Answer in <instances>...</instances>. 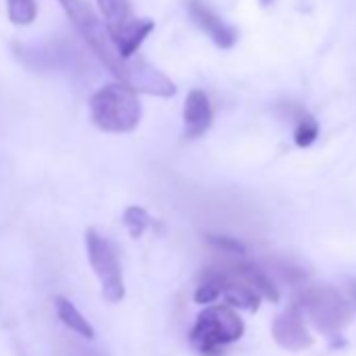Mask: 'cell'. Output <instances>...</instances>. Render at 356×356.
<instances>
[{
  "label": "cell",
  "mask_w": 356,
  "mask_h": 356,
  "mask_svg": "<svg viewBox=\"0 0 356 356\" xmlns=\"http://www.w3.org/2000/svg\"><path fill=\"white\" fill-rule=\"evenodd\" d=\"M63 7L67 19L80 34V38L88 44V49L97 55V59L118 78V82L126 84L130 82L132 70H134V59H124L101 17L92 11V7L86 0H57Z\"/></svg>",
  "instance_id": "6da1fadb"
},
{
  "label": "cell",
  "mask_w": 356,
  "mask_h": 356,
  "mask_svg": "<svg viewBox=\"0 0 356 356\" xmlns=\"http://www.w3.org/2000/svg\"><path fill=\"white\" fill-rule=\"evenodd\" d=\"M88 111L92 124L109 134L132 132L140 122V103L136 90L122 82L99 88L88 101Z\"/></svg>",
  "instance_id": "7a4b0ae2"
},
{
  "label": "cell",
  "mask_w": 356,
  "mask_h": 356,
  "mask_svg": "<svg viewBox=\"0 0 356 356\" xmlns=\"http://www.w3.org/2000/svg\"><path fill=\"white\" fill-rule=\"evenodd\" d=\"M245 325L241 316L227 304L208 306L197 314V321L189 333L191 343L202 356H220L222 346L241 339Z\"/></svg>",
  "instance_id": "3957f363"
},
{
  "label": "cell",
  "mask_w": 356,
  "mask_h": 356,
  "mask_svg": "<svg viewBox=\"0 0 356 356\" xmlns=\"http://www.w3.org/2000/svg\"><path fill=\"white\" fill-rule=\"evenodd\" d=\"M103 13L105 26L124 59L136 57L140 44L153 32L155 24L151 19H138L132 13L128 0H97Z\"/></svg>",
  "instance_id": "277c9868"
},
{
  "label": "cell",
  "mask_w": 356,
  "mask_h": 356,
  "mask_svg": "<svg viewBox=\"0 0 356 356\" xmlns=\"http://www.w3.org/2000/svg\"><path fill=\"white\" fill-rule=\"evenodd\" d=\"M298 306L310 318V323L329 337L341 333L352 318L350 304L329 285H310L302 291Z\"/></svg>",
  "instance_id": "5b68a950"
},
{
  "label": "cell",
  "mask_w": 356,
  "mask_h": 356,
  "mask_svg": "<svg viewBox=\"0 0 356 356\" xmlns=\"http://www.w3.org/2000/svg\"><path fill=\"white\" fill-rule=\"evenodd\" d=\"M84 243H86V256H88L90 268L101 283L103 298L109 304L122 302L126 296V285H124V275H122V266L115 256V250L97 229L86 231Z\"/></svg>",
  "instance_id": "8992f818"
},
{
  "label": "cell",
  "mask_w": 356,
  "mask_h": 356,
  "mask_svg": "<svg viewBox=\"0 0 356 356\" xmlns=\"http://www.w3.org/2000/svg\"><path fill=\"white\" fill-rule=\"evenodd\" d=\"M304 310L298 304L287 306L275 321H273V337L275 341L289 350V352H302L314 343V337L310 335L306 327Z\"/></svg>",
  "instance_id": "52a82bcc"
},
{
  "label": "cell",
  "mask_w": 356,
  "mask_h": 356,
  "mask_svg": "<svg viewBox=\"0 0 356 356\" xmlns=\"http://www.w3.org/2000/svg\"><path fill=\"white\" fill-rule=\"evenodd\" d=\"M191 19L214 40L218 49H233L237 42V30L229 26L220 15H216L204 0H189L187 3Z\"/></svg>",
  "instance_id": "ba28073f"
},
{
  "label": "cell",
  "mask_w": 356,
  "mask_h": 356,
  "mask_svg": "<svg viewBox=\"0 0 356 356\" xmlns=\"http://www.w3.org/2000/svg\"><path fill=\"white\" fill-rule=\"evenodd\" d=\"M183 122H185V138H200L210 130L214 122V111L204 90L195 88L187 95L183 107Z\"/></svg>",
  "instance_id": "9c48e42d"
},
{
  "label": "cell",
  "mask_w": 356,
  "mask_h": 356,
  "mask_svg": "<svg viewBox=\"0 0 356 356\" xmlns=\"http://www.w3.org/2000/svg\"><path fill=\"white\" fill-rule=\"evenodd\" d=\"M229 268L239 277V279H243L252 289H256L262 298H266V300H270L273 304H277L279 302V289L275 287V283H273V279L260 268V266H256V264H252V262H233V264H229Z\"/></svg>",
  "instance_id": "30bf717a"
},
{
  "label": "cell",
  "mask_w": 356,
  "mask_h": 356,
  "mask_svg": "<svg viewBox=\"0 0 356 356\" xmlns=\"http://www.w3.org/2000/svg\"><path fill=\"white\" fill-rule=\"evenodd\" d=\"M53 304H55L57 318H59L70 331H74L76 335H80V337H84V339H95V329H92V325H90L88 318L76 308V304H74L70 298H65V296H55Z\"/></svg>",
  "instance_id": "8fae6325"
},
{
  "label": "cell",
  "mask_w": 356,
  "mask_h": 356,
  "mask_svg": "<svg viewBox=\"0 0 356 356\" xmlns=\"http://www.w3.org/2000/svg\"><path fill=\"white\" fill-rule=\"evenodd\" d=\"M222 293H225V275H222V270L210 268L202 275V281L193 293V300L204 306V304L216 302L218 298H222Z\"/></svg>",
  "instance_id": "7c38bea8"
},
{
  "label": "cell",
  "mask_w": 356,
  "mask_h": 356,
  "mask_svg": "<svg viewBox=\"0 0 356 356\" xmlns=\"http://www.w3.org/2000/svg\"><path fill=\"white\" fill-rule=\"evenodd\" d=\"M122 222L126 227V231L130 233L132 239H140L145 235V231L153 225L151 216L147 214L145 208L140 206H130L124 210V216H122Z\"/></svg>",
  "instance_id": "4fadbf2b"
},
{
  "label": "cell",
  "mask_w": 356,
  "mask_h": 356,
  "mask_svg": "<svg viewBox=\"0 0 356 356\" xmlns=\"http://www.w3.org/2000/svg\"><path fill=\"white\" fill-rule=\"evenodd\" d=\"M7 15L15 26H30L38 15L36 0H7Z\"/></svg>",
  "instance_id": "5bb4252c"
},
{
  "label": "cell",
  "mask_w": 356,
  "mask_h": 356,
  "mask_svg": "<svg viewBox=\"0 0 356 356\" xmlns=\"http://www.w3.org/2000/svg\"><path fill=\"white\" fill-rule=\"evenodd\" d=\"M316 138H318V122H316L312 115H308V113L300 115V120H298V124H296V130H293V143H296L300 149H306V147H310Z\"/></svg>",
  "instance_id": "9a60e30c"
},
{
  "label": "cell",
  "mask_w": 356,
  "mask_h": 356,
  "mask_svg": "<svg viewBox=\"0 0 356 356\" xmlns=\"http://www.w3.org/2000/svg\"><path fill=\"white\" fill-rule=\"evenodd\" d=\"M208 243L212 248H216L220 254H229V256H235V258H243L245 256V245L235 239V237H225V235H208L206 237Z\"/></svg>",
  "instance_id": "2e32d148"
},
{
  "label": "cell",
  "mask_w": 356,
  "mask_h": 356,
  "mask_svg": "<svg viewBox=\"0 0 356 356\" xmlns=\"http://www.w3.org/2000/svg\"><path fill=\"white\" fill-rule=\"evenodd\" d=\"M352 298H354V302H356V281L352 283Z\"/></svg>",
  "instance_id": "e0dca14e"
},
{
  "label": "cell",
  "mask_w": 356,
  "mask_h": 356,
  "mask_svg": "<svg viewBox=\"0 0 356 356\" xmlns=\"http://www.w3.org/2000/svg\"><path fill=\"white\" fill-rule=\"evenodd\" d=\"M90 354H92V352H82L80 356H90Z\"/></svg>",
  "instance_id": "ac0fdd59"
}]
</instances>
